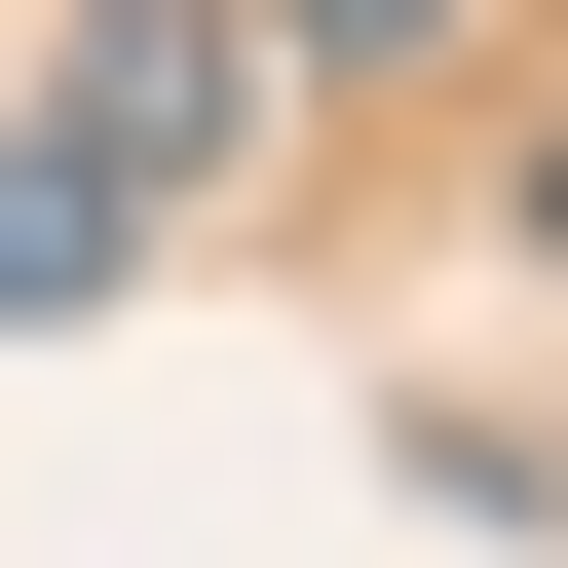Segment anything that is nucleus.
Segmentation results:
<instances>
[{
	"label": "nucleus",
	"mask_w": 568,
	"mask_h": 568,
	"mask_svg": "<svg viewBox=\"0 0 568 568\" xmlns=\"http://www.w3.org/2000/svg\"><path fill=\"white\" fill-rule=\"evenodd\" d=\"M114 227H152L114 152H0V304H114Z\"/></svg>",
	"instance_id": "f03ea898"
},
{
	"label": "nucleus",
	"mask_w": 568,
	"mask_h": 568,
	"mask_svg": "<svg viewBox=\"0 0 568 568\" xmlns=\"http://www.w3.org/2000/svg\"><path fill=\"white\" fill-rule=\"evenodd\" d=\"M417 39H455V0H265V77H417Z\"/></svg>",
	"instance_id": "7ed1b4c3"
},
{
	"label": "nucleus",
	"mask_w": 568,
	"mask_h": 568,
	"mask_svg": "<svg viewBox=\"0 0 568 568\" xmlns=\"http://www.w3.org/2000/svg\"><path fill=\"white\" fill-rule=\"evenodd\" d=\"M77 152L114 190H227L265 152V39H227V0H114V39H77Z\"/></svg>",
	"instance_id": "f257e3e1"
}]
</instances>
